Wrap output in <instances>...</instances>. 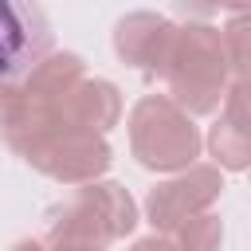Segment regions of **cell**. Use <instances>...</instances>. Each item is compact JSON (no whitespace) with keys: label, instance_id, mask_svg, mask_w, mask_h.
<instances>
[{"label":"cell","instance_id":"cell-1","mask_svg":"<svg viewBox=\"0 0 251 251\" xmlns=\"http://www.w3.org/2000/svg\"><path fill=\"white\" fill-rule=\"evenodd\" d=\"M86 75L82 55L75 51H51L35 71H27L20 82L0 86V133L12 153H27L35 141L59 129V106L75 78Z\"/></svg>","mask_w":251,"mask_h":251},{"label":"cell","instance_id":"cell-12","mask_svg":"<svg viewBox=\"0 0 251 251\" xmlns=\"http://www.w3.org/2000/svg\"><path fill=\"white\" fill-rule=\"evenodd\" d=\"M129 251H176V247H173V239H169V235H157V231H153V235H145V239L129 243Z\"/></svg>","mask_w":251,"mask_h":251},{"label":"cell","instance_id":"cell-6","mask_svg":"<svg viewBox=\"0 0 251 251\" xmlns=\"http://www.w3.org/2000/svg\"><path fill=\"white\" fill-rule=\"evenodd\" d=\"M224 192V173L216 165H188L184 173H173L169 180L153 184L145 196V220L157 235H173L184 220L212 212V204Z\"/></svg>","mask_w":251,"mask_h":251},{"label":"cell","instance_id":"cell-9","mask_svg":"<svg viewBox=\"0 0 251 251\" xmlns=\"http://www.w3.org/2000/svg\"><path fill=\"white\" fill-rule=\"evenodd\" d=\"M118 118H122V94L110 78L98 75L75 78L59 106V129H86L106 137V129H114Z\"/></svg>","mask_w":251,"mask_h":251},{"label":"cell","instance_id":"cell-10","mask_svg":"<svg viewBox=\"0 0 251 251\" xmlns=\"http://www.w3.org/2000/svg\"><path fill=\"white\" fill-rule=\"evenodd\" d=\"M243 82H231L224 106H220V118L208 133V149L216 157V169H227V173H243L247 161H251V133H247V98H243Z\"/></svg>","mask_w":251,"mask_h":251},{"label":"cell","instance_id":"cell-3","mask_svg":"<svg viewBox=\"0 0 251 251\" xmlns=\"http://www.w3.org/2000/svg\"><path fill=\"white\" fill-rule=\"evenodd\" d=\"M137 227V204L118 180H90L55 200L43 212V235L51 247H106Z\"/></svg>","mask_w":251,"mask_h":251},{"label":"cell","instance_id":"cell-11","mask_svg":"<svg viewBox=\"0 0 251 251\" xmlns=\"http://www.w3.org/2000/svg\"><path fill=\"white\" fill-rule=\"evenodd\" d=\"M169 239H173L176 251H220V243H224V220L216 212H200V216L184 220Z\"/></svg>","mask_w":251,"mask_h":251},{"label":"cell","instance_id":"cell-4","mask_svg":"<svg viewBox=\"0 0 251 251\" xmlns=\"http://www.w3.org/2000/svg\"><path fill=\"white\" fill-rule=\"evenodd\" d=\"M200 126L165 94H145L129 110V153L149 173H184L200 157Z\"/></svg>","mask_w":251,"mask_h":251},{"label":"cell","instance_id":"cell-7","mask_svg":"<svg viewBox=\"0 0 251 251\" xmlns=\"http://www.w3.org/2000/svg\"><path fill=\"white\" fill-rule=\"evenodd\" d=\"M51 55V24L35 4L0 0V86L20 82Z\"/></svg>","mask_w":251,"mask_h":251},{"label":"cell","instance_id":"cell-5","mask_svg":"<svg viewBox=\"0 0 251 251\" xmlns=\"http://www.w3.org/2000/svg\"><path fill=\"white\" fill-rule=\"evenodd\" d=\"M24 161H27L35 173H43V176L78 188V184L98 180V176L110 169L114 149H110V141H106L102 133L55 129V133H47L43 141H35V145L24 153Z\"/></svg>","mask_w":251,"mask_h":251},{"label":"cell","instance_id":"cell-8","mask_svg":"<svg viewBox=\"0 0 251 251\" xmlns=\"http://www.w3.org/2000/svg\"><path fill=\"white\" fill-rule=\"evenodd\" d=\"M173 39H176V24L157 12H129L114 24V51L141 78H161Z\"/></svg>","mask_w":251,"mask_h":251},{"label":"cell","instance_id":"cell-13","mask_svg":"<svg viewBox=\"0 0 251 251\" xmlns=\"http://www.w3.org/2000/svg\"><path fill=\"white\" fill-rule=\"evenodd\" d=\"M12 251H47V243H43V239H20Z\"/></svg>","mask_w":251,"mask_h":251},{"label":"cell","instance_id":"cell-2","mask_svg":"<svg viewBox=\"0 0 251 251\" xmlns=\"http://www.w3.org/2000/svg\"><path fill=\"white\" fill-rule=\"evenodd\" d=\"M161 78L169 86L165 98L176 110H184L188 118L216 114L224 106L231 82H239L231 71L224 35L212 24H184V27L176 24V39H173V51H169Z\"/></svg>","mask_w":251,"mask_h":251},{"label":"cell","instance_id":"cell-14","mask_svg":"<svg viewBox=\"0 0 251 251\" xmlns=\"http://www.w3.org/2000/svg\"><path fill=\"white\" fill-rule=\"evenodd\" d=\"M55 251H102V247H75V243H63V247H55Z\"/></svg>","mask_w":251,"mask_h":251}]
</instances>
